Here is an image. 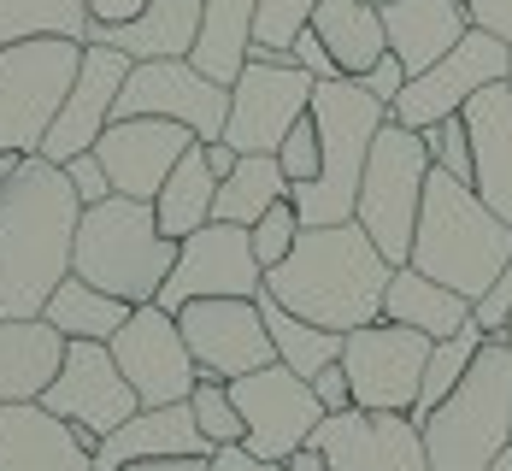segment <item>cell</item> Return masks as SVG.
Instances as JSON below:
<instances>
[{"instance_id": "6da1fadb", "label": "cell", "mask_w": 512, "mask_h": 471, "mask_svg": "<svg viewBox=\"0 0 512 471\" xmlns=\"http://www.w3.org/2000/svg\"><path fill=\"white\" fill-rule=\"evenodd\" d=\"M83 201L48 154H24L0 189V318H42L48 295L71 277Z\"/></svg>"}, {"instance_id": "7a4b0ae2", "label": "cell", "mask_w": 512, "mask_h": 471, "mask_svg": "<svg viewBox=\"0 0 512 471\" xmlns=\"http://www.w3.org/2000/svg\"><path fill=\"white\" fill-rule=\"evenodd\" d=\"M389 277H395V265L377 254V242L365 236V224L348 218V224L301 230V242L289 248V260L265 271V295H277L289 313L348 336L359 324L383 318Z\"/></svg>"}, {"instance_id": "3957f363", "label": "cell", "mask_w": 512, "mask_h": 471, "mask_svg": "<svg viewBox=\"0 0 512 471\" xmlns=\"http://www.w3.org/2000/svg\"><path fill=\"white\" fill-rule=\"evenodd\" d=\"M512 260V224L501 212H489V201L448 177L442 165L430 171L424 183V212H418V230H412V260L424 277L448 283L454 295L477 301Z\"/></svg>"}, {"instance_id": "277c9868", "label": "cell", "mask_w": 512, "mask_h": 471, "mask_svg": "<svg viewBox=\"0 0 512 471\" xmlns=\"http://www.w3.org/2000/svg\"><path fill=\"white\" fill-rule=\"evenodd\" d=\"M312 118H318V177L295 183L289 201L301 212V224H348L359 207V177L377 130L389 124V106L365 95V83L336 77V83H312Z\"/></svg>"}, {"instance_id": "5b68a950", "label": "cell", "mask_w": 512, "mask_h": 471, "mask_svg": "<svg viewBox=\"0 0 512 471\" xmlns=\"http://www.w3.org/2000/svg\"><path fill=\"white\" fill-rule=\"evenodd\" d=\"M171 265H177V242L159 230L154 201L106 195L95 207H83L77 248H71V271L83 283H95L130 307H148V301H159Z\"/></svg>"}, {"instance_id": "8992f818", "label": "cell", "mask_w": 512, "mask_h": 471, "mask_svg": "<svg viewBox=\"0 0 512 471\" xmlns=\"http://www.w3.org/2000/svg\"><path fill=\"white\" fill-rule=\"evenodd\" d=\"M512 442V348L507 330L477 348L460 389L424 419L430 471H489Z\"/></svg>"}, {"instance_id": "52a82bcc", "label": "cell", "mask_w": 512, "mask_h": 471, "mask_svg": "<svg viewBox=\"0 0 512 471\" xmlns=\"http://www.w3.org/2000/svg\"><path fill=\"white\" fill-rule=\"evenodd\" d=\"M436 159L424 148V136L407 124H383L371 159H365V177H359V207L354 218L365 224V236L377 242V254L389 265L412 260V230H418V212H424V183H430Z\"/></svg>"}, {"instance_id": "ba28073f", "label": "cell", "mask_w": 512, "mask_h": 471, "mask_svg": "<svg viewBox=\"0 0 512 471\" xmlns=\"http://www.w3.org/2000/svg\"><path fill=\"white\" fill-rule=\"evenodd\" d=\"M77 65H83V42L65 36L0 48V154H42Z\"/></svg>"}, {"instance_id": "9c48e42d", "label": "cell", "mask_w": 512, "mask_h": 471, "mask_svg": "<svg viewBox=\"0 0 512 471\" xmlns=\"http://www.w3.org/2000/svg\"><path fill=\"white\" fill-rule=\"evenodd\" d=\"M430 336L395 324V318H371L342 336V371L354 389V407L365 413H412L418 383H424V360H430Z\"/></svg>"}, {"instance_id": "30bf717a", "label": "cell", "mask_w": 512, "mask_h": 471, "mask_svg": "<svg viewBox=\"0 0 512 471\" xmlns=\"http://www.w3.org/2000/svg\"><path fill=\"white\" fill-rule=\"evenodd\" d=\"M230 395H236L242 424H248L242 448L259 454V460H271V466H283L289 454H301V448L312 442V430H318V419H324L318 389H312L301 371H289L283 360H271V366L236 377Z\"/></svg>"}, {"instance_id": "8fae6325", "label": "cell", "mask_w": 512, "mask_h": 471, "mask_svg": "<svg viewBox=\"0 0 512 471\" xmlns=\"http://www.w3.org/2000/svg\"><path fill=\"white\" fill-rule=\"evenodd\" d=\"M312 83L295 59H248L242 77L230 83V124L224 142L236 154H277L283 136L312 112Z\"/></svg>"}, {"instance_id": "7c38bea8", "label": "cell", "mask_w": 512, "mask_h": 471, "mask_svg": "<svg viewBox=\"0 0 512 471\" xmlns=\"http://www.w3.org/2000/svg\"><path fill=\"white\" fill-rule=\"evenodd\" d=\"M112 118H177L201 142H224L230 124V83L206 77L195 59H136Z\"/></svg>"}, {"instance_id": "4fadbf2b", "label": "cell", "mask_w": 512, "mask_h": 471, "mask_svg": "<svg viewBox=\"0 0 512 471\" xmlns=\"http://www.w3.org/2000/svg\"><path fill=\"white\" fill-rule=\"evenodd\" d=\"M507 53L512 42H501L495 30H465L460 48H448L430 71H418L407 77V89H401V101L389 106V118L395 124H407V130H424V124H442V118H454L471 95H483L489 83H507Z\"/></svg>"}, {"instance_id": "5bb4252c", "label": "cell", "mask_w": 512, "mask_h": 471, "mask_svg": "<svg viewBox=\"0 0 512 471\" xmlns=\"http://www.w3.org/2000/svg\"><path fill=\"white\" fill-rule=\"evenodd\" d=\"M106 348H112L118 371L130 377V389H136L142 407L189 401L195 383H201V366H195V354H189V342H183V330H177V313H165L159 301L136 307V313L118 324V336H112Z\"/></svg>"}, {"instance_id": "9a60e30c", "label": "cell", "mask_w": 512, "mask_h": 471, "mask_svg": "<svg viewBox=\"0 0 512 471\" xmlns=\"http://www.w3.org/2000/svg\"><path fill=\"white\" fill-rule=\"evenodd\" d=\"M177 330L195 354L201 377H248V371L271 366L277 348H271V330H265V313H259V295H206V301H183L177 307Z\"/></svg>"}, {"instance_id": "2e32d148", "label": "cell", "mask_w": 512, "mask_h": 471, "mask_svg": "<svg viewBox=\"0 0 512 471\" xmlns=\"http://www.w3.org/2000/svg\"><path fill=\"white\" fill-rule=\"evenodd\" d=\"M265 289V265L254 260V236L248 224H201L195 236L177 242V265L159 289V307L177 313L183 301H206V295H248L254 301Z\"/></svg>"}, {"instance_id": "e0dca14e", "label": "cell", "mask_w": 512, "mask_h": 471, "mask_svg": "<svg viewBox=\"0 0 512 471\" xmlns=\"http://www.w3.org/2000/svg\"><path fill=\"white\" fill-rule=\"evenodd\" d=\"M42 407L59 413V419H71L83 436H95V442H101V436H112V430L130 419L142 401H136L130 377L118 371V360H112V348H106V342H65L59 377L48 383Z\"/></svg>"}, {"instance_id": "ac0fdd59", "label": "cell", "mask_w": 512, "mask_h": 471, "mask_svg": "<svg viewBox=\"0 0 512 471\" xmlns=\"http://www.w3.org/2000/svg\"><path fill=\"white\" fill-rule=\"evenodd\" d=\"M312 448L324 454L330 471H430L424 430L407 413H324L312 430Z\"/></svg>"}, {"instance_id": "d6986e66", "label": "cell", "mask_w": 512, "mask_h": 471, "mask_svg": "<svg viewBox=\"0 0 512 471\" xmlns=\"http://www.w3.org/2000/svg\"><path fill=\"white\" fill-rule=\"evenodd\" d=\"M201 136L177 118H112L95 142V159L112 177V195H130V201H154L159 183L171 177V165L189 154Z\"/></svg>"}, {"instance_id": "ffe728a7", "label": "cell", "mask_w": 512, "mask_h": 471, "mask_svg": "<svg viewBox=\"0 0 512 471\" xmlns=\"http://www.w3.org/2000/svg\"><path fill=\"white\" fill-rule=\"evenodd\" d=\"M130 65H136L130 53L106 48V42H83V65H77V77H71V95H65L59 118H53L42 154L65 165V159L89 154V148L101 142V130L112 124V112H118V95H124Z\"/></svg>"}, {"instance_id": "44dd1931", "label": "cell", "mask_w": 512, "mask_h": 471, "mask_svg": "<svg viewBox=\"0 0 512 471\" xmlns=\"http://www.w3.org/2000/svg\"><path fill=\"white\" fill-rule=\"evenodd\" d=\"M95 436L42 401H0V471H89Z\"/></svg>"}, {"instance_id": "7402d4cb", "label": "cell", "mask_w": 512, "mask_h": 471, "mask_svg": "<svg viewBox=\"0 0 512 471\" xmlns=\"http://www.w3.org/2000/svg\"><path fill=\"white\" fill-rule=\"evenodd\" d=\"M206 454H218V448L201 436L195 407L171 401V407H136L112 436H101L89 471H124L136 460H206Z\"/></svg>"}, {"instance_id": "603a6c76", "label": "cell", "mask_w": 512, "mask_h": 471, "mask_svg": "<svg viewBox=\"0 0 512 471\" xmlns=\"http://www.w3.org/2000/svg\"><path fill=\"white\" fill-rule=\"evenodd\" d=\"M460 112L471 124V159H477L471 189L489 201V212H501L512 224V95H507V83H489Z\"/></svg>"}, {"instance_id": "cb8c5ba5", "label": "cell", "mask_w": 512, "mask_h": 471, "mask_svg": "<svg viewBox=\"0 0 512 471\" xmlns=\"http://www.w3.org/2000/svg\"><path fill=\"white\" fill-rule=\"evenodd\" d=\"M383 30H389V53L407 65V77H418L448 48H460V36L471 30V12H465V0H389Z\"/></svg>"}, {"instance_id": "d4e9b609", "label": "cell", "mask_w": 512, "mask_h": 471, "mask_svg": "<svg viewBox=\"0 0 512 471\" xmlns=\"http://www.w3.org/2000/svg\"><path fill=\"white\" fill-rule=\"evenodd\" d=\"M201 36V0H148L130 24H89L83 42L130 53V59H189Z\"/></svg>"}, {"instance_id": "484cf974", "label": "cell", "mask_w": 512, "mask_h": 471, "mask_svg": "<svg viewBox=\"0 0 512 471\" xmlns=\"http://www.w3.org/2000/svg\"><path fill=\"white\" fill-rule=\"evenodd\" d=\"M59 360L65 336L48 318H0V401H42Z\"/></svg>"}, {"instance_id": "4316f807", "label": "cell", "mask_w": 512, "mask_h": 471, "mask_svg": "<svg viewBox=\"0 0 512 471\" xmlns=\"http://www.w3.org/2000/svg\"><path fill=\"white\" fill-rule=\"evenodd\" d=\"M312 30H318V42L330 48V59L342 65V77H354V83L389 53L383 6H371V0H318Z\"/></svg>"}, {"instance_id": "83f0119b", "label": "cell", "mask_w": 512, "mask_h": 471, "mask_svg": "<svg viewBox=\"0 0 512 471\" xmlns=\"http://www.w3.org/2000/svg\"><path fill=\"white\" fill-rule=\"evenodd\" d=\"M383 318L412 324V330H424L430 342H442V336H460L465 330L471 301L454 295L448 283L424 277L418 265H395V277H389V289H383Z\"/></svg>"}, {"instance_id": "f1b7e54d", "label": "cell", "mask_w": 512, "mask_h": 471, "mask_svg": "<svg viewBox=\"0 0 512 471\" xmlns=\"http://www.w3.org/2000/svg\"><path fill=\"white\" fill-rule=\"evenodd\" d=\"M254 12L259 0H201V36H195V65L218 83H236L242 65L254 59Z\"/></svg>"}, {"instance_id": "f546056e", "label": "cell", "mask_w": 512, "mask_h": 471, "mask_svg": "<svg viewBox=\"0 0 512 471\" xmlns=\"http://www.w3.org/2000/svg\"><path fill=\"white\" fill-rule=\"evenodd\" d=\"M212 195H218V171L206 165V148L195 142L189 154L171 165V177L159 183V195H154V218H159V230H165L171 242L195 236L201 224H212Z\"/></svg>"}, {"instance_id": "4dcf8cb0", "label": "cell", "mask_w": 512, "mask_h": 471, "mask_svg": "<svg viewBox=\"0 0 512 471\" xmlns=\"http://www.w3.org/2000/svg\"><path fill=\"white\" fill-rule=\"evenodd\" d=\"M130 313H136L130 301H118V295H106V289H95V283H83L77 271L53 289L48 307H42V318H48L65 342H112L118 324H124Z\"/></svg>"}, {"instance_id": "1f68e13d", "label": "cell", "mask_w": 512, "mask_h": 471, "mask_svg": "<svg viewBox=\"0 0 512 471\" xmlns=\"http://www.w3.org/2000/svg\"><path fill=\"white\" fill-rule=\"evenodd\" d=\"M277 201H289V177H283L277 154H242L236 171H230V177L218 183V195H212V218H218V224H254V218H265Z\"/></svg>"}, {"instance_id": "d6a6232c", "label": "cell", "mask_w": 512, "mask_h": 471, "mask_svg": "<svg viewBox=\"0 0 512 471\" xmlns=\"http://www.w3.org/2000/svg\"><path fill=\"white\" fill-rule=\"evenodd\" d=\"M259 313H265V330H271L277 360L289 371H301L307 383L330 366V360H342V330H324V324H312V318L289 313V307H283L277 295H265V289H259Z\"/></svg>"}, {"instance_id": "836d02e7", "label": "cell", "mask_w": 512, "mask_h": 471, "mask_svg": "<svg viewBox=\"0 0 512 471\" xmlns=\"http://www.w3.org/2000/svg\"><path fill=\"white\" fill-rule=\"evenodd\" d=\"M483 342H489V330H483L477 318H465L460 336H442V342L430 348V360H424V383H418V401H412V413H407L418 430H424V419H430L454 389H460V377L471 371V360H477V348H483Z\"/></svg>"}, {"instance_id": "e575fe53", "label": "cell", "mask_w": 512, "mask_h": 471, "mask_svg": "<svg viewBox=\"0 0 512 471\" xmlns=\"http://www.w3.org/2000/svg\"><path fill=\"white\" fill-rule=\"evenodd\" d=\"M42 36L83 42L89 36V6L83 0H0V48L42 42Z\"/></svg>"}, {"instance_id": "d590c367", "label": "cell", "mask_w": 512, "mask_h": 471, "mask_svg": "<svg viewBox=\"0 0 512 471\" xmlns=\"http://www.w3.org/2000/svg\"><path fill=\"white\" fill-rule=\"evenodd\" d=\"M318 0H259L254 12V53L259 59H289L295 36L312 24Z\"/></svg>"}, {"instance_id": "8d00e7d4", "label": "cell", "mask_w": 512, "mask_h": 471, "mask_svg": "<svg viewBox=\"0 0 512 471\" xmlns=\"http://www.w3.org/2000/svg\"><path fill=\"white\" fill-rule=\"evenodd\" d=\"M189 407H195V424H201V436L212 442V448H230V442H242V436H248L242 407H236V395H230V383H224V377H201V383H195V395H189Z\"/></svg>"}, {"instance_id": "74e56055", "label": "cell", "mask_w": 512, "mask_h": 471, "mask_svg": "<svg viewBox=\"0 0 512 471\" xmlns=\"http://www.w3.org/2000/svg\"><path fill=\"white\" fill-rule=\"evenodd\" d=\"M418 136H424L430 159H436L448 177H460V183H471V177H477V159H471V124H465V112L442 118V124H424Z\"/></svg>"}, {"instance_id": "f35d334b", "label": "cell", "mask_w": 512, "mask_h": 471, "mask_svg": "<svg viewBox=\"0 0 512 471\" xmlns=\"http://www.w3.org/2000/svg\"><path fill=\"white\" fill-rule=\"evenodd\" d=\"M301 230H307V224H301L295 201H277L265 218L248 224V236H254V260L265 265V271H271V265H283V260H289V248L301 242Z\"/></svg>"}, {"instance_id": "ab89813d", "label": "cell", "mask_w": 512, "mask_h": 471, "mask_svg": "<svg viewBox=\"0 0 512 471\" xmlns=\"http://www.w3.org/2000/svg\"><path fill=\"white\" fill-rule=\"evenodd\" d=\"M277 165H283V177H289V189L295 183H312L318 177V118H301L289 136H283V148H277Z\"/></svg>"}, {"instance_id": "60d3db41", "label": "cell", "mask_w": 512, "mask_h": 471, "mask_svg": "<svg viewBox=\"0 0 512 471\" xmlns=\"http://www.w3.org/2000/svg\"><path fill=\"white\" fill-rule=\"evenodd\" d=\"M471 318H477L489 336H501V330H507V318H512V260H507V271H501L477 301H471Z\"/></svg>"}, {"instance_id": "b9f144b4", "label": "cell", "mask_w": 512, "mask_h": 471, "mask_svg": "<svg viewBox=\"0 0 512 471\" xmlns=\"http://www.w3.org/2000/svg\"><path fill=\"white\" fill-rule=\"evenodd\" d=\"M65 177H71V189H77V201L83 207H95V201H106L112 195V177H106V165L95 159V148L77 159H65Z\"/></svg>"}, {"instance_id": "7bdbcfd3", "label": "cell", "mask_w": 512, "mask_h": 471, "mask_svg": "<svg viewBox=\"0 0 512 471\" xmlns=\"http://www.w3.org/2000/svg\"><path fill=\"white\" fill-rule=\"evenodd\" d=\"M289 59H295V65H301L307 77H318V83H336V77H342V65L330 59V48L318 42V30H312V24L301 30V36H295V48H289Z\"/></svg>"}, {"instance_id": "ee69618b", "label": "cell", "mask_w": 512, "mask_h": 471, "mask_svg": "<svg viewBox=\"0 0 512 471\" xmlns=\"http://www.w3.org/2000/svg\"><path fill=\"white\" fill-rule=\"evenodd\" d=\"M359 83H365V95H377L383 106H395V101H401V89H407V65H401L395 53H383V59H377Z\"/></svg>"}, {"instance_id": "f6af8a7d", "label": "cell", "mask_w": 512, "mask_h": 471, "mask_svg": "<svg viewBox=\"0 0 512 471\" xmlns=\"http://www.w3.org/2000/svg\"><path fill=\"white\" fill-rule=\"evenodd\" d=\"M312 389H318V401H324V413H348L354 407V389H348V371L342 360H330V366L312 377Z\"/></svg>"}, {"instance_id": "bcb514c9", "label": "cell", "mask_w": 512, "mask_h": 471, "mask_svg": "<svg viewBox=\"0 0 512 471\" xmlns=\"http://www.w3.org/2000/svg\"><path fill=\"white\" fill-rule=\"evenodd\" d=\"M465 12L477 30H495L501 42H512V0H465Z\"/></svg>"}, {"instance_id": "7dc6e473", "label": "cell", "mask_w": 512, "mask_h": 471, "mask_svg": "<svg viewBox=\"0 0 512 471\" xmlns=\"http://www.w3.org/2000/svg\"><path fill=\"white\" fill-rule=\"evenodd\" d=\"M206 471H283V466H271V460H259V454H248L242 442H230V448H218V454L206 460Z\"/></svg>"}, {"instance_id": "c3c4849f", "label": "cell", "mask_w": 512, "mask_h": 471, "mask_svg": "<svg viewBox=\"0 0 512 471\" xmlns=\"http://www.w3.org/2000/svg\"><path fill=\"white\" fill-rule=\"evenodd\" d=\"M89 6V24H130L148 0H83Z\"/></svg>"}, {"instance_id": "681fc988", "label": "cell", "mask_w": 512, "mask_h": 471, "mask_svg": "<svg viewBox=\"0 0 512 471\" xmlns=\"http://www.w3.org/2000/svg\"><path fill=\"white\" fill-rule=\"evenodd\" d=\"M206 148V165H212V171H218V183H224V177H230V171H236V148H230V142H201Z\"/></svg>"}, {"instance_id": "f907efd6", "label": "cell", "mask_w": 512, "mask_h": 471, "mask_svg": "<svg viewBox=\"0 0 512 471\" xmlns=\"http://www.w3.org/2000/svg\"><path fill=\"white\" fill-rule=\"evenodd\" d=\"M206 460H136V466H124V471H206Z\"/></svg>"}, {"instance_id": "816d5d0a", "label": "cell", "mask_w": 512, "mask_h": 471, "mask_svg": "<svg viewBox=\"0 0 512 471\" xmlns=\"http://www.w3.org/2000/svg\"><path fill=\"white\" fill-rule=\"evenodd\" d=\"M283 471H330V466H324V454H318V448L307 442L301 454H289V460H283Z\"/></svg>"}, {"instance_id": "f5cc1de1", "label": "cell", "mask_w": 512, "mask_h": 471, "mask_svg": "<svg viewBox=\"0 0 512 471\" xmlns=\"http://www.w3.org/2000/svg\"><path fill=\"white\" fill-rule=\"evenodd\" d=\"M18 165H24V154H0V189L12 183V171H18Z\"/></svg>"}, {"instance_id": "db71d44e", "label": "cell", "mask_w": 512, "mask_h": 471, "mask_svg": "<svg viewBox=\"0 0 512 471\" xmlns=\"http://www.w3.org/2000/svg\"><path fill=\"white\" fill-rule=\"evenodd\" d=\"M489 471H512V442L501 448V454H495V466H489Z\"/></svg>"}, {"instance_id": "11a10c76", "label": "cell", "mask_w": 512, "mask_h": 471, "mask_svg": "<svg viewBox=\"0 0 512 471\" xmlns=\"http://www.w3.org/2000/svg\"><path fill=\"white\" fill-rule=\"evenodd\" d=\"M507 95H512V53H507Z\"/></svg>"}, {"instance_id": "9f6ffc18", "label": "cell", "mask_w": 512, "mask_h": 471, "mask_svg": "<svg viewBox=\"0 0 512 471\" xmlns=\"http://www.w3.org/2000/svg\"><path fill=\"white\" fill-rule=\"evenodd\" d=\"M507 348H512V318H507Z\"/></svg>"}, {"instance_id": "6f0895ef", "label": "cell", "mask_w": 512, "mask_h": 471, "mask_svg": "<svg viewBox=\"0 0 512 471\" xmlns=\"http://www.w3.org/2000/svg\"><path fill=\"white\" fill-rule=\"evenodd\" d=\"M371 6H389V0H371Z\"/></svg>"}]
</instances>
